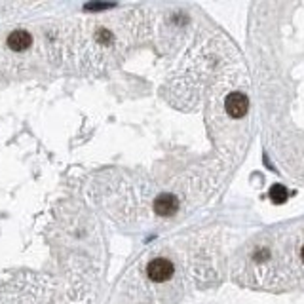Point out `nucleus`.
Here are the masks:
<instances>
[{
  "instance_id": "f257e3e1",
  "label": "nucleus",
  "mask_w": 304,
  "mask_h": 304,
  "mask_svg": "<svg viewBox=\"0 0 304 304\" xmlns=\"http://www.w3.org/2000/svg\"><path fill=\"white\" fill-rule=\"evenodd\" d=\"M173 264L167 261V259H152L147 266V274L152 282L162 283L167 282L171 276H173Z\"/></svg>"
},
{
  "instance_id": "f03ea898",
  "label": "nucleus",
  "mask_w": 304,
  "mask_h": 304,
  "mask_svg": "<svg viewBox=\"0 0 304 304\" xmlns=\"http://www.w3.org/2000/svg\"><path fill=\"white\" fill-rule=\"evenodd\" d=\"M225 107H227V112L232 118H241V116H245V112L249 109V101H247V97L243 93L234 91V93H230L227 97Z\"/></svg>"
},
{
  "instance_id": "7ed1b4c3",
  "label": "nucleus",
  "mask_w": 304,
  "mask_h": 304,
  "mask_svg": "<svg viewBox=\"0 0 304 304\" xmlns=\"http://www.w3.org/2000/svg\"><path fill=\"white\" fill-rule=\"evenodd\" d=\"M177 209H179V200L173 194H160L154 200V211L162 217L175 215Z\"/></svg>"
},
{
  "instance_id": "20e7f679",
  "label": "nucleus",
  "mask_w": 304,
  "mask_h": 304,
  "mask_svg": "<svg viewBox=\"0 0 304 304\" xmlns=\"http://www.w3.org/2000/svg\"><path fill=\"white\" fill-rule=\"evenodd\" d=\"M31 42H33V38L27 31H13L8 36V46L13 52H25L31 46Z\"/></svg>"
},
{
  "instance_id": "39448f33",
  "label": "nucleus",
  "mask_w": 304,
  "mask_h": 304,
  "mask_svg": "<svg viewBox=\"0 0 304 304\" xmlns=\"http://www.w3.org/2000/svg\"><path fill=\"white\" fill-rule=\"evenodd\" d=\"M270 198L274 204H285L289 198V192L283 185H274L270 188Z\"/></svg>"
},
{
  "instance_id": "423d86ee",
  "label": "nucleus",
  "mask_w": 304,
  "mask_h": 304,
  "mask_svg": "<svg viewBox=\"0 0 304 304\" xmlns=\"http://www.w3.org/2000/svg\"><path fill=\"white\" fill-rule=\"evenodd\" d=\"M114 4H103V2H93V4H86L84 8H86L87 11H95V10H109V8H112Z\"/></svg>"
},
{
  "instance_id": "0eeeda50",
  "label": "nucleus",
  "mask_w": 304,
  "mask_h": 304,
  "mask_svg": "<svg viewBox=\"0 0 304 304\" xmlns=\"http://www.w3.org/2000/svg\"><path fill=\"white\" fill-rule=\"evenodd\" d=\"M97 38H99V40H101L103 44H110V42H112V38H114V36L110 34V31L103 29V31H101V33L97 34Z\"/></svg>"
},
{
  "instance_id": "6e6552de",
  "label": "nucleus",
  "mask_w": 304,
  "mask_h": 304,
  "mask_svg": "<svg viewBox=\"0 0 304 304\" xmlns=\"http://www.w3.org/2000/svg\"><path fill=\"white\" fill-rule=\"evenodd\" d=\"M301 257H303V261H304V245H303V249H301Z\"/></svg>"
}]
</instances>
